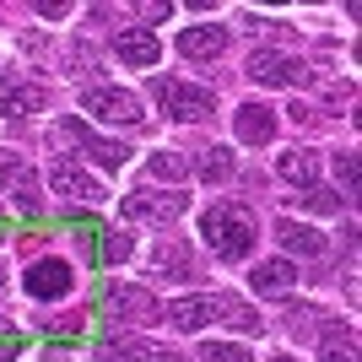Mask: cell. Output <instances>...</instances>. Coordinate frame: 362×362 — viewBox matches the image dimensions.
I'll return each instance as SVG.
<instances>
[{
	"label": "cell",
	"instance_id": "cell-6",
	"mask_svg": "<svg viewBox=\"0 0 362 362\" xmlns=\"http://www.w3.org/2000/svg\"><path fill=\"white\" fill-rule=\"evenodd\" d=\"M22 281H28V298L33 303H60L65 292L76 287V271L65 265V259H33Z\"/></svg>",
	"mask_w": 362,
	"mask_h": 362
},
{
	"label": "cell",
	"instance_id": "cell-26",
	"mask_svg": "<svg viewBox=\"0 0 362 362\" xmlns=\"http://www.w3.org/2000/svg\"><path fill=\"white\" fill-rule=\"evenodd\" d=\"M16 179H22V157L0 146V184H16Z\"/></svg>",
	"mask_w": 362,
	"mask_h": 362
},
{
	"label": "cell",
	"instance_id": "cell-21",
	"mask_svg": "<svg viewBox=\"0 0 362 362\" xmlns=\"http://www.w3.org/2000/svg\"><path fill=\"white\" fill-rule=\"evenodd\" d=\"M130 249H136V238H130V233H103V259H108V265L130 259Z\"/></svg>",
	"mask_w": 362,
	"mask_h": 362
},
{
	"label": "cell",
	"instance_id": "cell-25",
	"mask_svg": "<svg viewBox=\"0 0 362 362\" xmlns=\"http://www.w3.org/2000/svg\"><path fill=\"white\" fill-rule=\"evenodd\" d=\"M22 351V330H16L11 319H0V362H11Z\"/></svg>",
	"mask_w": 362,
	"mask_h": 362
},
{
	"label": "cell",
	"instance_id": "cell-28",
	"mask_svg": "<svg viewBox=\"0 0 362 362\" xmlns=\"http://www.w3.org/2000/svg\"><path fill=\"white\" fill-rule=\"evenodd\" d=\"M65 11H71V6H60V0H49V6H38V16H49V22H60Z\"/></svg>",
	"mask_w": 362,
	"mask_h": 362
},
{
	"label": "cell",
	"instance_id": "cell-14",
	"mask_svg": "<svg viewBox=\"0 0 362 362\" xmlns=\"http://www.w3.org/2000/svg\"><path fill=\"white\" fill-rule=\"evenodd\" d=\"M298 281V271H292L287 259H265V265H255V276H249V292H265V298H281V292Z\"/></svg>",
	"mask_w": 362,
	"mask_h": 362
},
{
	"label": "cell",
	"instance_id": "cell-16",
	"mask_svg": "<svg viewBox=\"0 0 362 362\" xmlns=\"http://www.w3.org/2000/svg\"><path fill=\"white\" fill-rule=\"evenodd\" d=\"M195 173L206 184H227V179H233V151H222V146L200 151V157H195Z\"/></svg>",
	"mask_w": 362,
	"mask_h": 362
},
{
	"label": "cell",
	"instance_id": "cell-17",
	"mask_svg": "<svg viewBox=\"0 0 362 362\" xmlns=\"http://www.w3.org/2000/svg\"><path fill=\"white\" fill-rule=\"evenodd\" d=\"M314 173H319V163H314V151H287L281 157V179H292V184H314Z\"/></svg>",
	"mask_w": 362,
	"mask_h": 362
},
{
	"label": "cell",
	"instance_id": "cell-27",
	"mask_svg": "<svg viewBox=\"0 0 362 362\" xmlns=\"http://www.w3.org/2000/svg\"><path fill=\"white\" fill-rule=\"evenodd\" d=\"M325 362H357V351H351V346H335V341H325Z\"/></svg>",
	"mask_w": 362,
	"mask_h": 362
},
{
	"label": "cell",
	"instance_id": "cell-23",
	"mask_svg": "<svg viewBox=\"0 0 362 362\" xmlns=\"http://www.w3.org/2000/svg\"><path fill=\"white\" fill-rule=\"evenodd\" d=\"M298 206H308V211H341V200H335L330 189H319V184H308V189H303Z\"/></svg>",
	"mask_w": 362,
	"mask_h": 362
},
{
	"label": "cell",
	"instance_id": "cell-19",
	"mask_svg": "<svg viewBox=\"0 0 362 362\" xmlns=\"http://www.w3.org/2000/svg\"><path fill=\"white\" fill-rule=\"evenodd\" d=\"M151 179L179 184L184 179V157H179V151H157V157H151Z\"/></svg>",
	"mask_w": 362,
	"mask_h": 362
},
{
	"label": "cell",
	"instance_id": "cell-5",
	"mask_svg": "<svg viewBox=\"0 0 362 362\" xmlns=\"http://www.w3.org/2000/svg\"><path fill=\"white\" fill-rule=\"evenodd\" d=\"M81 108H87L92 119H103V124H141V119H146L141 98H136V92H124V87H92L87 98H81Z\"/></svg>",
	"mask_w": 362,
	"mask_h": 362
},
{
	"label": "cell",
	"instance_id": "cell-15",
	"mask_svg": "<svg viewBox=\"0 0 362 362\" xmlns=\"http://www.w3.org/2000/svg\"><path fill=\"white\" fill-rule=\"evenodd\" d=\"M33 108H38V92H33L28 81H16V76H0V114L22 119V114H33Z\"/></svg>",
	"mask_w": 362,
	"mask_h": 362
},
{
	"label": "cell",
	"instance_id": "cell-12",
	"mask_svg": "<svg viewBox=\"0 0 362 362\" xmlns=\"http://www.w3.org/2000/svg\"><path fill=\"white\" fill-rule=\"evenodd\" d=\"M222 49H227V33L216 28V22H200V28L179 33V54H184V60H216Z\"/></svg>",
	"mask_w": 362,
	"mask_h": 362
},
{
	"label": "cell",
	"instance_id": "cell-18",
	"mask_svg": "<svg viewBox=\"0 0 362 362\" xmlns=\"http://www.w3.org/2000/svg\"><path fill=\"white\" fill-rule=\"evenodd\" d=\"M222 314L233 319V330H243V335H259V330H265V319H259L255 308H243V303H233V298H222Z\"/></svg>",
	"mask_w": 362,
	"mask_h": 362
},
{
	"label": "cell",
	"instance_id": "cell-20",
	"mask_svg": "<svg viewBox=\"0 0 362 362\" xmlns=\"http://www.w3.org/2000/svg\"><path fill=\"white\" fill-rule=\"evenodd\" d=\"M200 362H249V351L233 346V341H206V346H200Z\"/></svg>",
	"mask_w": 362,
	"mask_h": 362
},
{
	"label": "cell",
	"instance_id": "cell-7",
	"mask_svg": "<svg viewBox=\"0 0 362 362\" xmlns=\"http://www.w3.org/2000/svg\"><path fill=\"white\" fill-rule=\"evenodd\" d=\"M60 136H65V141H76V146L87 151V157H92L98 168H108V173H119V168H124V157H130V151H124L119 141L98 136V130H92L87 119H65V124H60Z\"/></svg>",
	"mask_w": 362,
	"mask_h": 362
},
{
	"label": "cell",
	"instance_id": "cell-11",
	"mask_svg": "<svg viewBox=\"0 0 362 362\" xmlns=\"http://www.w3.org/2000/svg\"><path fill=\"white\" fill-rule=\"evenodd\" d=\"M114 54H119L124 65H157L163 60V44H157L151 28H124L119 38H114Z\"/></svg>",
	"mask_w": 362,
	"mask_h": 362
},
{
	"label": "cell",
	"instance_id": "cell-13",
	"mask_svg": "<svg viewBox=\"0 0 362 362\" xmlns=\"http://www.w3.org/2000/svg\"><path fill=\"white\" fill-rule=\"evenodd\" d=\"M276 238H281V249H287V255H303V259H319V255H325V233H319V227L292 222V216L276 227Z\"/></svg>",
	"mask_w": 362,
	"mask_h": 362
},
{
	"label": "cell",
	"instance_id": "cell-9",
	"mask_svg": "<svg viewBox=\"0 0 362 362\" xmlns=\"http://www.w3.org/2000/svg\"><path fill=\"white\" fill-rule=\"evenodd\" d=\"M211 319H222V298H179V303H168V325L184 330V335L206 330Z\"/></svg>",
	"mask_w": 362,
	"mask_h": 362
},
{
	"label": "cell",
	"instance_id": "cell-2",
	"mask_svg": "<svg viewBox=\"0 0 362 362\" xmlns=\"http://www.w3.org/2000/svg\"><path fill=\"white\" fill-rule=\"evenodd\" d=\"M151 98L168 108V119H179V124H200V119H211V108H216V98L206 87H189L179 76H157V81H151Z\"/></svg>",
	"mask_w": 362,
	"mask_h": 362
},
{
	"label": "cell",
	"instance_id": "cell-10",
	"mask_svg": "<svg viewBox=\"0 0 362 362\" xmlns=\"http://www.w3.org/2000/svg\"><path fill=\"white\" fill-rule=\"evenodd\" d=\"M233 136H238L243 146H271L276 141V114L265 103H243L238 119H233Z\"/></svg>",
	"mask_w": 362,
	"mask_h": 362
},
{
	"label": "cell",
	"instance_id": "cell-24",
	"mask_svg": "<svg viewBox=\"0 0 362 362\" xmlns=\"http://www.w3.org/2000/svg\"><path fill=\"white\" fill-rule=\"evenodd\" d=\"M141 341H103V362H136Z\"/></svg>",
	"mask_w": 362,
	"mask_h": 362
},
{
	"label": "cell",
	"instance_id": "cell-1",
	"mask_svg": "<svg viewBox=\"0 0 362 362\" xmlns=\"http://www.w3.org/2000/svg\"><path fill=\"white\" fill-rule=\"evenodd\" d=\"M200 238H206V249H211L216 259H227V265H238V259L255 255V222L243 211H233V206H211V211L200 216Z\"/></svg>",
	"mask_w": 362,
	"mask_h": 362
},
{
	"label": "cell",
	"instance_id": "cell-8",
	"mask_svg": "<svg viewBox=\"0 0 362 362\" xmlns=\"http://www.w3.org/2000/svg\"><path fill=\"white\" fill-rule=\"evenodd\" d=\"M124 216L168 227V222H179V216H184V195H173V189H168V195H157V189H141V195L124 200Z\"/></svg>",
	"mask_w": 362,
	"mask_h": 362
},
{
	"label": "cell",
	"instance_id": "cell-4",
	"mask_svg": "<svg viewBox=\"0 0 362 362\" xmlns=\"http://www.w3.org/2000/svg\"><path fill=\"white\" fill-rule=\"evenodd\" d=\"M49 189H54V195H65V200H76V206H103V200H108V189L92 179L81 163H71V157L49 163Z\"/></svg>",
	"mask_w": 362,
	"mask_h": 362
},
{
	"label": "cell",
	"instance_id": "cell-29",
	"mask_svg": "<svg viewBox=\"0 0 362 362\" xmlns=\"http://www.w3.org/2000/svg\"><path fill=\"white\" fill-rule=\"evenodd\" d=\"M157 362H184V357H173V351H163V357H157Z\"/></svg>",
	"mask_w": 362,
	"mask_h": 362
},
{
	"label": "cell",
	"instance_id": "cell-3",
	"mask_svg": "<svg viewBox=\"0 0 362 362\" xmlns=\"http://www.w3.org/2000/svg\"><path fill=\"white\" fill-rule=\"evenodd\" d=\"M249 81H259V87H303L308 71H303V60L287 54V49H255V54H249Z\"/></svg>",
	"mask_w": 362,
	"mask_h": 362
},
{
	"label": "cell",
	"instance_id": "cell-22",
	"mask_svg": "<svg viewBox=\"0 0 362 362\" xmlns=\"http://www.w3.org/2000/svg\"><path fill=\"white\" fill-rule=\"evenodd\" d=\"M335 173H341V189H346V195H357V151H335Z\"/></svg>",
	"mask_w": 362,
	"mask_h": 362
}]
</instances>
